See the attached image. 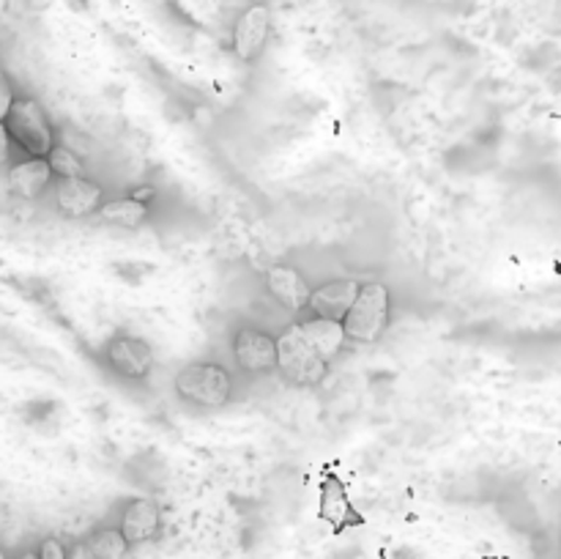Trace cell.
Segmentation results:
<instances>
[{
    "label": "cell",
    "instance_id": "1",
    "mask_svg": "<svg viewBox=\"0 0 561 559\" xmlns=\"http://www.w3.org/2000/svg\"><path fill=\"white\" fill-rule=\"evenodd\" d=\"M279 345V370L288 378L290 384H299V387H316L327 376L329 362L318 354L316 345L310 343V338L305 334L301 323L285 329L277 338Z\"/></svg>",
    "mask_w": 561,
    "mask_h": 559
},
{
    "label": "cell",
    "instance_id": "2",
    "mask_svg": "<svg viewBox=\"0 0 561 559\" xmlns=\"http://www.w3.org/2000/svg\"><path fill=\"white\" fill-rule=\"evenodd\" d=\"M3 118V129L9 140H14L27 157H49L55 148L53 126H49L47 115L38 107L33 99H16L9 107V113L0 115Z\"/></svg>",
    "mask_w": 561,
    "mask_h": 559
},
{
    "label": "cell",
    "instance_id": "3",
    "mask_svg": "<svg viewBox=\"0 0 561 559\" xmlns=\"http://www.w3.org/2000/svg\"><path fill=\"white\" fill-rule=\"evenodd\" d=\"M389 288L378 280L362 285L359 296H356L354 307L345 316L343 327L348 340H359V343H373L383 334L389 323Z\"/></svg>",
    "mask_w": 561,
    "mask_h": 559
},
{
    "label": "cell",
    "instance_id": "4",
    "mask_svg": "<svg viewBox=\"0 0 561 559\" xmlns=\"http://www.w3.org/2000/svg\"><path fill=\"white\" fill-rule=\"evenodd\" d=\"M175 389L190 403L203 406V409H219L230 400V376L225 367L214 365V362H192V365L181 367L175 376Z\"/></svg>",
    "mask_w": 561,
    "mask_h": 559
},
{
    "label": "cell",
    "instance_id": "5",
    "mask_svg": "<svg viewBox=\"0 0 561 559\" xmlns=\"http://www.w3.org/2000/svg\"><path fill=\"white\" fill-rule=\"evenodd\" d=\"M268 5L266 3H255L239 16L233 31V53L239 55L241 60H255L257 55L263 53L268 38Z\"/></svg>",
    "mask_w": 561,
    "mask_h": 559
},
{
    "label": "cell",
    "instance_id": "6",
    "mask_svg": "<svg viewBox=\"0 0 561 559\" xmlns=\"http://www.w3.org/2000/svg\"><path fill=\"white\" fill-rule=\"evenodd\" d=\"M236 360L244 370L250 373H266L279 367V345L277 340L268 338L266 332L257 329H241L236 334Z\"/></svg>",
    "mask_w": 561,
    "mask_h": 559
},
{
    "label": "cell",
    "instance_id": "7",
    "mask_svg": "<svg viewBox=\"0 0 561 559\" xmlns=\"http://www.w3.org/2000/svg\"><path fill=\"white\" fill-rule=\"evenodd\" d=\"M318 513H321V518L334 532L348 529L351 524H362V518L356 515L354 504L348 499V488H345V482L334 471H327L321 480V504H318Z\"/></svg>",
    "mask_w": 561,
    "mask_h": 559
},
{
    "label": "cell",
    "instance_id": "8",
    "mask_svg": "<svg viewBox=\"0 0 561 559\" xmlns=\"http://www.w3.org/2000/svg\"><path fill=\"white\" fill-rule=\"evenodd\" d=\"M359 290L362 285L351 277H340V280H332V283L321 285V288L312 290V299H310L312 316L332 318V321H345V316H348L351 307H354Z\"/></svg>",
    "mask_w": 561,
    "mask_h": 559
},
{
    "label": "cell",
    "instance_id": "9",
    "mask_svg": "<svg viewBox=\"0 0 561 559\" xmlns=\"http://www.w3.org/2000/svg\"><path fill=\"white\" fill-rule=\"evenodd\" d=\"M266 288L285 310L290 312H301V310H310V299H312V290L307 285V280L296 272L294 266H272L266 272Z\"/></svg>",
    "mask_w": 561,
    "mask_h": 559
},
{
    "label": "cell",
    "instance_id": "10",
    "mask_svg": "<svg viewBox=\"0 0 561 559\" xmlns=\"http://www.w3.org/2000/svg\"><path fill=\"white\" fill-rule=\"evenodd\" d=\"M55 201L66 217H85L102 208V186L88 179H60Z\"/></svg>",
    "mask_w": 561,
    "mask_h": 559
},
{
    "label": "cell",
    "instance_id": "11",
    "mask_svg": "<svg viewBox=\"0 0 561 559\" xmlns=\"http://www.w3.org/2000/svg\"><path fill=\"white\" fill-rule=\"evenodd\" d=\"M110 365L126 378H146L153 365V351L137 338H115L110 343Z\"/></svg>",
    "mask_w": 561,
    "mask_h": 559
},
{
    "label": "cell",
    "instance_id": "12",
    "mask_svg": "<svg viewBox=\"0 0 561 559\" xmlns=\"http://www.w3.org/2000/svg\"><path fill=\"white\" fill-rule=\"evenodd\" d=\"M159 529V507L153 499H135V502L126 504L124 515H121V532L129 540V546L135 543H146L157 535Z\"/></svg>",
    "mask_w": 561,
    "mask_h": 559
},
{
    "label": "cell",
    "instance_id": "13",
    "mask_svg": "<svg viewBox=\"0 0 561 559\" xmlns=\"http://www.w3.org/2000/svg\"><path fill=\"white\" fill-rule=\"evenodd\" d=\"M53 164L47 157H27L9 170V186L20 197H36L53 179Z\"/></svg>",
    "mask_w": 561,
    "mask_h": 559
},
{
    "label": "cell",
    "instance_id": "14",
    "mask_svg": "<svg viewBox=\"0 0 561 559\" xmlns=\"http://www.w3.org/2000/svg\"><path fill=\"white\" fill-rule=\"evenodd\" d=\"M301 329H305L310 343L316 345L318 354H321L327 362H332L334 356L343 351L345 340H348L343 321H332V318L316 316L310 318V321H301Z\"/></svg>",
    "mask_w": 561,
    "mask_h": 559
},
{
    "label": "cell",
    "instance_id": "15",
    "mask_svg": "<svg viewBox=\"0 0 561 559\" xmlns=\"http://www.w3.org/2000/svg\"><path fill=\"white\" fill-rule=\"evenodd\" d=\"M99 217L107 225H118V228H137L148 217V206L135 197H118V201L104 203L99 208Z\"/></svg>",
    "mask_w": 561,
    "mask_h": 559
},
{
    "label": "cell",
    "instance_id": "16",
    "mask_svg": "<svg viewBox=\"0 0 561 559\" xmlns=\"http://www.w3.org/2000/svg\"><path fill=\"white\" fill-rule=\"evenodd\" d=\"M91 548L99 559H124L129 540L121 529H99L91 535Z\"/></svg>",
    "mask_w": 561,
    "mask_h": 559
},
{
    "label": "cell",
    "instance_id": "17",
    "mask_svg": "<svg viewBox=\"0 0 561 559\" xmlns=\"http://www.w3.org/2000/svg\"><path fill=\"white\" fill-rule=\"evenodd\" d=\"M47 159L58 179H85V168L69 148H53Z\"/></svg>",
    "mask_w": 561,
    "mask_h": 559
},
{
    "label": "cell",
    "instance_id": "18",
    "mask_svg": "<svg viewBox=\"0 0 561 559\" xmlns=\"http://www.w3.org/2000/svg\"><path fill=\"white\" fill-rule=\"evenodd\" d=\"M38 557L42 559H69V551H66V548L60 546L55 537H47V540H42V546H38Z\"/></svg>",
    "mask_w": 561,
    "mask_h": 559
},
{
    "label": "cell",
    "instance_id": "19",
    "mask_svg": "<svg viewBox=\"0 0 561 559\" xmlns=\"http://www.w3.org/2000/svg\"><path fill=\"white\" fill-rule=\"evenodd\" d=\"M69 559H99V557L93 554L91 543H75V546L69 548Z\"/></svg>",
    "mask_w": 561,
    "mask_h": 559
},
{
    "label": "cell",
    "instance_id": "20",
    "mask_svg": "<svg viewBox=\"0 0 561 559\" xmlns=\"http://www.w3.org/2000/svg\"><path fill=\"white\" fill-rule=\"evenodd\" d=\"M153 195V190H151V186H142V190H137L135 192V195H131V197H135V201H146V197H151Z\"/></svg>",
    "mask_w": 561,
    "mask_h": 559
},
{
    "label": "cell",
    "instance_id": "21",
    "mask_svg": "<svg viewBox=\"0 0 561 559\" xmlns=\"http://www.w3.org/2000/svg\"><path fill=\"white\" fill-rule=\"evenodd\" d=\"M14 559H42V557H38V551H27V554H20V557H14Z\"/></svg>",
    "mask_w": 561,
    "mask_h": 559
},
{
    "label": "cell",
    "instance_id": "22",
    "mask_svg": "<svg viewBox=\"0 0 561 559\" xmlns=\"http://www.w3.org/2000/svg\"><path fill=\"white\" fill-rule=\"evenodd\" d=\"M255 3H268V0H255Z\"/></svg>",
    "mask_w": 561,
    "mask_h": 559
}]
</instances>
